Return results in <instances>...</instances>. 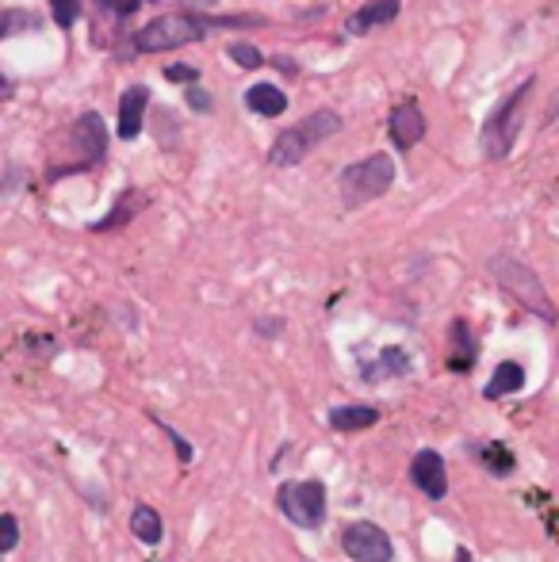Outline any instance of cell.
I'll list each match as a JSON object with an SVG mask.
<instances>
[{
    "instance_id": "cell-20",
    "label": "cell",
    "mask_w": 559,
    "mask_h": 562,
    "mask_svg": "<svg viewBox=\"0 0 559 562\" xmlns=\"http://www.w3.org/2000/svg\"><path fill=\"white\" fill-rule=\"evenodd\" d=\"M50 4H54V20L61 27H73L77 15H81V0H50Z\"/></svg>"
},
{
    "instance_id": "cell-9",
    "label": "cell",
    "mask_w": 559,
    "mask_h": 562,
    "mask_svg": "<svg viewBox=\"0 0 559 562\" xmlns=\"http://www.w3.org/2000/svg\"><path fill=\"white\" fill-rule=\"evenodd\" d=\"M391 142L399 146V150H414L418 142L425 138V115L422 107L414 104V100H407V104H399L391 112Z\"/></svg>"
},
{
    "instance_id": "cell-1",
    "label": "cell",
    "mask_w": 559,
    "mask_h": 562,
    "mask_svg": "<svg viewBox=\"0 0 559 562\" xmlns=\"http://www.w3.org/2000/svg\"><path fill=\"white\" fill-rule=\"evenodd\" d=\"M533 81H522V89H514L483 123V135H479V150H483L487 161H502L510 158L514 150L517 135H522V107H525V96H529Z\"/></svg>"
},
{
    "instance_id": "cell-12",
    "label": "cell",
    "mask_w": 559,
    "mask_h": 562,
    "mask_svg": "<svg viewBox=\"0 0 559 562\" xmlns=\"http://www.w3.org/2000/svg\"><path fill=\"white\" fill-rule=\"evenodd\" d=\"M395 15H399V0H372V4H364L361 12L349 15L345 31L349 35H368L372 27H387Z\"/></svg>"
},
{
    "instance_id": "cell-2",
    "label": "cell",
    "mask_w": 559,
    "mask_h": 562,
    "mask_svg": "<svg viewBox=\"0 0 559 562\" xmlns=\"http://www.w3.org/2000/svg\"><path fill=\"white\" fill-rule=\"evenodd\" d=\"M341 127L338 112H330V107H322V112L307 115L303 123H295V127H287L284 135L273 142V150H269V161L273 165H295V161H303L310 150H315L322 138H330L333 130Z\"/></svg>"
},
{
    "instance_id": "cell-18",
    "label": "cell",
    "mask_w": 559,
    "mask_h": 562,
    "mask_svg": "<svg viewBox=\"0 0 559 562\" xmlns=\"http://www.w3.org/2000/svg\"><path fill=\"white\" fill-rule=\"evenodd\" d=\"M479 456H483V463L491 467L494 474H510V471H514V456H510L506 444H487V448H479Z\"/></svg>"
},
{
    "instance_id": "cell-4",
    "label": "cell",
    "mask_w": 559,
    "mask_h": 562,
    "mask_svg": "<svg viewBox=\"0 0 559 562\" xmlns=\"http://www.w3.org/2000/svg\"><path fill=\"white\" fill-rule=\"evenodd\" d=\"M491 272H494V279L502 284V291L514 295V299L522 302L525 310H533V314L545 318V322H556L552 299L545 295V284H540V279L533 276L529 264L514 261V256H494V261H491Z\"/></svg>"
},
{
    "instance_id": "cell-24",
    "label": "cell",
    "mask_w": 559,
    "mask_h": 562,
    "mask_svg": "<svg viewBox=\"0 0 559 562\" xmlns=\"http://www.w3.org/2000/svg\"><path fill=\"white\" fill-rule=\"evenodd\" d=\"M153 421H158V425L166 428L169 436H173V444H176V456H181L184 463H189V459H192V444H189V440H181V433H176V428H169V425H166V421H161V417H153Z\"/></svg>"
},
{
    "instance_id": "cell-5",
    "label": "cell",
    "mask_w": 559,
    "mask_h": 562,
    "mask_svg": "<svg viewBox=\"0 0 559 562\" xmlns=\"http://www.w3.org/2000/svg\"><path fill=\"white\" fill-rule=\"evenodd\" d=\"M395 184V161L387 153H372V158L356 161L341 173V199L349 207H361L368 199H379L387 187Z\"/></svg>"
},
{
    "instance_id": "cell-19",
    "label": "cell",
    "mask_w": 559,
    "mask_h": 562,
    "mask_svg": "<svg viewBox=\"0 0 559 562\" xmlns=\"http://www.w3.org/2000/svg\"><path fill=\"white\" fill-rule=\"evenodd\" d=\"M230 58H235L242 69H261V61H265L253 43H230Z\"/></svg>"
},
{
    "instance_id": "cell-11",
    "label": "cell",
    "mask_w": 559,
    "mask_h": 562,
    "mask_svg": "<svg viewBox=\"0 0 559 562\" xmlns=\"http://www.w3.org/2000/svg\"><path fill=\"white\" fill-rule=\"evenodd\" d=\"M146 104H150V92L142 89V84H135V89L123 92L119 100V138H138L142 135V119H146Z\"/></svg>"
},
{
    "instance_id": "cell-22",
    "label": "cell",
    "mask_w": 559,
    "mask_h": 562,
    "mask_svg": "<svg viewBox=\"0 0 559 562\" xmlns=\"http://www.w3.org/2000/svg\"><path fill=\"white\" fill-rule=\"evenodd\" d=\"M15 543H20V528H15V517L12 513H4V517H0V551H15Z\"/></svg>"
},
{
    "instance_id": "cell-17",
    "label": "cell",
    "mask_w": 559,
    "mask_h": 562,
    "mask_svg": "<svg viewBox=\"0 0 559 562\" xmlns=\"http://www.w3.org/2000/svg\"><path fill=\"white\" fill-rule=\"evenodd\" d=\"M410 368L407 353L402 348H384V356H379V368H364L368 379H379V375H402Z\"/></svg>"
},
{
    "instance_id": "cell-10",
    "label": "cell",
    "mask_w": 559,
    "mask_h": 562,
    "mask_svg": "<svg viewBox=\"0 0 559 562\" xmlns=\"http://www.w3.org/2000/svg\"><path fill=\"white\" fill-rule=\"evenodd\" d=\"M73 150L84 158V165H89V161H100V158H104L107 135H104V119H100L96 112H92V115H81V119H77V127H73Z\"/></svg>"
},
{
    "instance_id": "cell-26",
    "label": "cell",
    "mask_w": 559,
    "mask_h": 562,
    "mask_svg": "<svg viewBox=\"0 0 559 562\" xmlns=\"http://www.w3.org/2000/svg\"><path fill=\"white\" fill-rule=\"evenodd\" d=\"M189 104L196 107V112H212V96H207L204 89H192L189 92Z\"/></svg>"
},
{
    "instance_id": "cell-8",
    "label": "cell",
    "mask_w": 559,
    "mask_h": 562,
    "mask_svg": "<svg viewBox=\"0 0 559 562\" xmlns=\"http://www.w3.org/2000/svg\"><path fill=\"white\" fill-rule=\"evenodd\" d=\"M410 479H414V486L422 490L425 497H433V502H441V497L448 494V471H445V459L437 456V451H418L414 463H410Z\"/></svg>"
},
{
    "instance_id": "cell-21",
    "label": "cell",
    "mask_w": 559,
    "mask_h": 562,
    "mask_svg": "<svg viewBox=\"0 0 559 562\" xmlns=\"http://www.w3.org/2000/svg\"><path fill=\"white\" fill-rule=\"evenodd\" d=\"M35 15H27V12H12V8H8L4 12V20H0V35H15V27H35Z\"/></svg>"
},
{
    "instance_id": "cell-27",
    "label": "cell",
    "mask_w": 559,
    "mask_h": 562,
    "mask_svg": "<svg viewBox=\"0 0 559 562\" xmlns=\"http://www.w3.org/2000/svg\"><path fill=\"white\" fill-rule=\"evenodd\" d=\"M261 333H280V322H261Z\"/></svg>"
},
{
    "instance_id": "cell-6",
    "label": "cell",
    "mask_w": 559,
    "mask_h": 562,
    "mask_svg": "<svg viewBox=\"0 0 559 562\" xmlns=\"http://www.w3.org/2000/svg\"><path fill=\"white\" fill-rule=\"evenodd\" d=\"M276 505L292 525L299 528H318L326 520V486L318 479L303 482H284L276 494Z\"/></svg>"
},
{
    "instance_id": "cell-15",
    "label": "cell",
    "mask_w": 559,
    "mask_h": 562,
    "mask_svg": "<svg viewBox=\"0 0 559 562\" xmlns=\"http://www.w3.org/2000/svg\"><path fill=\"white\" fill-rule=\"evenodd\" d=\"M522 387H525L522 364L506 360V364H499V371L491 375V382H487L483 394H487V398H502V394H514V390H522Z\"/></svg>"
},
{
    "instance_id": "cell-16",
    "label": "cell",
    "mask_w": 559,
    "mask_h": 562,
    "mask_svg": "<svg viewBox=\"0 0 559 562\" xmlns=\"http://www.w3.org/2000/svg\"><path fill=\"white\" fill-rule=\"evenodd\" d=\"M130 532L153 548V543H161V536H166V525H161L158 509H150V505H138V509L130 513Z\"/></svg>"
},
{
    "instance_id": "cell-14",
    "label": "cell",
    "mask_w": 559,
    "mask_h": 562,
    "mask_svg": "<svg viewBox=\"0 0 559 562\" xmlns=\"http://www.w3.org/2000/svg\"><path fill=\"white\" fill-rule=\"evenodd\" d=\"M246 104H250L258 115H269V119H276V115L287 112V96L276 89V84H253V89L246 92Z\"/></svg>"
},
{
    "instance_id": "cell-7",
    "label": "cell",
    "mask_w": 559,
    "mask_h": 562,
    "mask_svg": "<svg viewBox=\"0 0 559 562\" xmlns=\"http://www.w3.org/2000/svg\"><path fill=\"white\" fill-rule=\"evenodd\" d=\"M341 548L353 562H391L395 559V543L391 536L384 532L372 520H356L341 532Z\"/></svg>"
},
{
    "instance_id": "cell-3",
    "label": "cell",
    "mask_w": 559,
    "mask_h": 562,
    "mask_svg": "<svg viewBox=\"0 0 559 562\" xmlns=\"http://www.w3.org/2000/svg\"><path fill=\"white\" fill-rule=\"evenodd\" d=\"M207 31H212V20H204V15H192V12L158 15V20L138 31L135 46L142 54H161V50H176L184 43H199Z\"/></svg>"
},
{
    "instance_id": "cell-23",
    "label": "cell",
    "mask_w": 559,
    "mask_h": 562,
    "mask_svg": "<svg viewBox=\"0 0 559 562\" xmlns=\"http://www.w3.org/2000/svg\"><path fill=\"white\" fill-rule=\"evenodd\" d=\"M166 77H169V81H189L192 84L199 77V69L196 66H184V61H181V66H169Z\"/></svg>"
},
{
    "instance_id": "cell-25",
    "label": "cell",
    "mask_w": 559,
    "mask_h": 562,
    "mask_svg": "<svg viewBox=\"0 0 559 562\" xmlns=\"http://www.w3.org/2000/svg\"><path fill=\"white\" fill-rule=\"evenodd\" d=\"M100 4H104L107 12H115V15H130L138 8V0H100Z\"/></svg>"
},
{
    "instance_id": "cell-13",
    "label": "cell",
    "mask_w": 559,
    "mask_h": 562,
    "mask_svg": "<svg viewBox=\"0 0 559 562\" xmlns=\"http://www.w3.org/2000/svg\"><path fill=\"white\" fill-rule=\"evenodd\" d=\"M376 421H379V410H372V405H338V410H330V425L338 428V433L372 428Z\"/></svg>"
}]
</instances>
